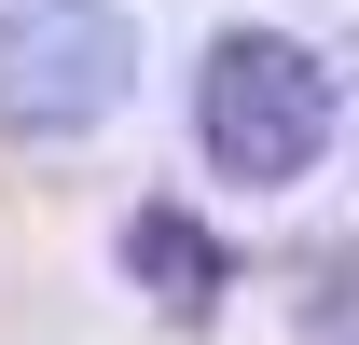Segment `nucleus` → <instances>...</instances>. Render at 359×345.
I'll list each match as a JSON object with an SVG mask.
<instances>
[{"instance_id":"1","label":"nucleus","mask_w":359,"mask_h":345,"mask_svg":"<svg viewBox=\"0 0 359 345\" xmlns=\"http://www.w3.org/2000/svg\"><path fill=\"white\" fill-rule=\"evenodd\" d=\"M346 125V83H332V55L290 42V28H222L208 69H194V138H208V166L249 180V194H290V180L332 152Z\"/></svg>"},{"instance_id":"2","label":"nucleus","mask_w":359,"mask_h":345,"mask_svg":"<svg viewBox=\"0 0 359 345\" xmlns=\"http://www.w3.org/2000/svg\"><path fill=\"white\" fill-rule=\"evenodd\" d=\"M138 97L125 0H0V138H83Z\"/></svg>"},{"instance_id":"3","label":"nucleus","mask_w":359,"mask_h":345,"mask_svg":"<svg viewBox=\"0 0 359 345\" xmlns=\"http://www.w3.org/2000/svg\"><path fill=\"white\" fill-rule=\"evenodd\" d=\"M125 276L152 290V318H180V332H194V318L222 304L235 262H222V235H208L194 208H138V221H125Z\"/></svg>"}]
</instances>
